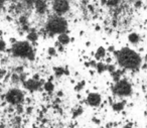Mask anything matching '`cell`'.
Returning a JSON list of instances; mask_svg holds the SVG:
<instances>
[{"label": "cell", "instance_id": "cell-1", "mask_svg": "<svg viewBox=\"0 0 147 128\" xmlns=\"http://www.w3.org/2000/svg\"><path fill=\"white\" fill-rule=\"evenodd\" d=\"M118 61L121 66L127 69H135L140 65V58L135 51L129 49H123L118 54Z\"/></svg>", "mask_w": 147, "mask_h": 128}, {"label": "cell", "instance_id": "cell-2", "mask_svg": "<svg viewBox=\"0 0 147 128\" xmlns=\"http://www.w3.org/2000/svg\"><path fill=\"white\" fill-rule=\"evenodd\" d=\"M12 53L16 57L29 58L32 56V49L27 41H19L13 45Z\"/></svg>", "mask_w": 147, "mask_h": 128}, {"label": "cell", "instance_id": "cell-3", "mask_svg": "<svg viewBox=\"0 0 147 128\" xmlns=\"http://www.w3.org/2000/svg\"><path fill=\"white\" fill-rule=\"evenodd\" d=\"M47 29L53 33H63L67 29V22L61 17H55L47 23Z\"/></svg>", "mask_w": 147, "mask_h": 128}, {"label": "cell", "instance_id": "cell-4", "mask_svg": "<svg viewBox=\"0 0 147 128\" xmlns=\"http://www.w3.org/2000/svg\"><path fill=\"white\" fill-rule=\"evenodd\" d=\"M6 100L13 105L19 104L23 100V93L18 89H12L6 94Z\"/></svg>", "mask_w": 147, "mask_h": 128}, {"label": "cell", "instance_id": "cell-5", "mask_svg": "<svg viewBox=\"0 0 147 128\" xmlns=\"http://www.w3.org/2000/svg\"><path fill=\"white\" fill-rule=\"evenodd\" d=\"M115 93H117L120 96H127L131 93V86L129 85L128 82L120 81L115 86Z\"/></svg>", "mask_w": 147, "mask_h": 128}, {"label": "cell", "instance_id": "cell-6", "mask_svg": "<svg viewBox=\"0 0 147 128\" xmlns=\"http://www.w3.org/2000/svg\"><path fill=\"white\" fill-rule=\"evenodd\" d=\"M53 9L57 14H63L69 10V2L67 0H55L53 1Z\"/></svg>", "mask_w": 147, "mask_h": 128}, {"label": "cell", "instance_id": "cell-7", "mask_svg": "<svg viewBox=\"0 0 147 128\" xmlns=\"http://www.w3.org/2000/svg\"><path fill=\"white\" fill-rule=\"evenodd\" d=\"M88 102H89V104L92 106H98L99 104L101 103L100 95H98V94H96V93L90 94L88 97Z\"/></svg>", "mask_w": 147, "mask_h": 128}, {"label": "cell", "instance_id": "cell-8", "mask_svg": "<svg viewBox=\"0 0 147 128\" xmlns=\"http://www.w3.org/2000/svg\"><path fill=\"white\" fill-rule=\"evenodd\" d=\"M25 87H26L28 90L33 91V90L38 88V82L34 81V80H29V81H27L26 83H25Z\"/></svg>", "mask_w": 147, "mask_h": 128}, {"label": "cell", "instance_id": "cell-9", "mask_svg": "<svg viewBox=\"0 0 147 128\" xmlns=\"http://www.w3.org/2000/svg\"><path fill=\"white\" fill-rule=\"evenodd\" d=\"M59 43H63V45H65V43H69V37H67V35H65V33H61V35H59Z\"/></svg>", "mask_w": 147, "mask_h": 128}, {"label": "cell", "instance_id": "cell-10", "mask_svg": "<svg viewBox=\"0 0 147 128\" xmlns=\"http://www.w3.org/2000/svg\"><path fill=\"white\" fill-rule=\"evenodd\" d=\"M138 35H135V33H132V35L129 37V39L131 41V43H137L138 41Z\"/></svg>", "mask_w": 147, "mask_h": 128}, {"label": "cell", "instance_id": "cell-11", "mask_svg": "<svg viewBox=\"0 0 147 128\" xmlns=\"http://www.w3.org/2000/svg\"><path fill=\"white\" fill-rule=\"evenodd\" d=\"M5 47H6V45H5V43L2 41V39H0V51H4Z\"/></svg>", "mask_w": 147, "mask_h": 128}, {"label": "cell", "instance_id": "cell-12", "mask_svg": "<svg viewBox=\"0 0 147 128\" xmlns=\"http://www.w3.org/2000/svg\"><path fill=\"white\" fill-rule=\"evenodd\" d=\"M53 86L51 85V83H47L45 84V90H47V91H51V90H53Z\"/></svg>", "mask_w": 147, "mask_h": 128}, {"label": "cell", "instance_id": "cell-13", "mask_svg": "<svg viewBox=\"0 0 147 128\" xmlns=\"http://www.w3.org/2000/svg\"><path fill=\"white\" fill-rule=\"evenodd\" d=\"M97 56H100V57H103L104 56V49L101 47V49H99V51H98V53H97Z\"/></svg>", "mask_w": 147, "mask_h": 128}, {"label": "cell", "instance_id": "cell-14", "mask_svg": "<svg viewBox=\"0 0 147 128\" xmlns=\"http://www.w3.org/2000/svg\"><path fill=\"white\" fill-rule=\"evenodd\" d=\"M4 75H5V72L3 71L2 69H0V80H1L3 77H4Z\"/></svg>", "mask_w": 147, "mask_h": 128}, {"label": "cell", "instance_id": "cell-15", "mask_svg": "<svg viewBox=\"0 0 147 128\" xmlns=\"http://www.w3.org/2000/svg\"><path fill=\"white\" fill-rule=\"evenodd\" d=\"M117 3V0H109V4H115Z\"/></svg>", "mask_w": 147, "mask_h": 128}]
</instances>
